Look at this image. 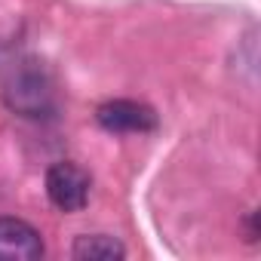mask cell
<instances>
[{
  "mask_svg": "<svg viewBox=\"0 0 261 261\" xmlns=\"http://www.w3.org/2000/svg\"><path fill=\"white\" fill-rule=\"evenodd\" d=\"M243 240L246 243H258V215H255V209H249L246 212V218H243Z\"/></svg>",
  "mask_w": 261,
  "mask_h": 261,
  "instance_id": "8992f818",
  "label": "cell"
},
{
  "mask_svg": "<svg viewBox=\"0 0 261 261\" xmlns=\"http://www.w3.org/2000/svg\"><path fill=\"white\" fill-rule=\"evenodd\" d=\"M95 123L105 133H154L157 129V111L136 98H111L95 108Z\"/></svg>",
  "mask_w": 261,
  "mask_h": 261,
  "instance_id": "3957f363",
  "label": "cell"
},
{
  "mask_svg": "<svg viewBox=\"0 0 261 261\" xmlns=\"http://www.w3.org/2000/svg\"><path fill=\"white\" fill-rule=\"evenodd\" d=\"M71 258H77V261H123L126 246L111 233H83L74 240Z\"/></svg>",
  "mask_w": 261,
  "mask_h": 261,
  "instance_id": "5b68a950",
  "label": "cell"
},
{
  "mask_svg": "<svg viewBox=\"0 0 261 261\" xmlns=\"http://www.w3.org/2000/svg\"><path fill=\"white\" fill-rule=\"evenodd\" d=\"M43 252L46 246L34 224L0 215V261H37L43 258Z\"/></svg>",
  "mask_w": 261,
  "mask_h": 261,
  "instance_id": "277c9868",
  "label": "cell"
},
{
  "mask_svg": "<svg viewBox=\"0 0 261 261\" xmlns=\"http://www.w3.org/2000/svg\"><path fill=\"white\" fill-rule=\"evenodd\" d=\"M4 101L13 114L19 117H28V120H49L56 117L59 111V92H56V80L53 74L28 59V62H19L7 83H4Z\"/></svg>",
  "mask_w": 261,
  "mask_h": 261,
  "instance_id": "6da1fadb",
  "label": "cell"
},
{
  "mask_svg": "<svg viewBox=\"0 0 261 261\" xmlns=\"http://www.w3.org/2000/svg\"><path fill=\"white\" fill-rule=\"evenodd\" d=\"M89 194H92V175L83 166L59 160L46 169V197L59 212L65 215L80 212L89 203Z\"/></svg>",
  "mask_w": 261,
  "mask_h": 261,
  "instance_id": "7a4b0ae2",
  "label": "cell"
}]
</instances>
